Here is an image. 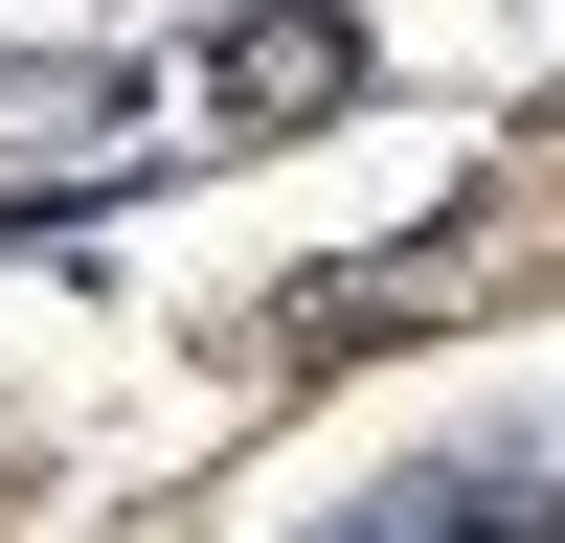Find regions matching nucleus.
<instances>
[{
    "label": "nucleus",
    "mask_w": 565,
    "mask_h": 543,
    "mask_svg": "<svg viewBox=\"0 0 565 543\" xmlns=\"http://www.w3.org/2000/svg\"><path fill=\"white\" fill-rule=\"evenodd\" d=\"M317 543H565V476H543V453H430V476L340 498Z\"/></svg>",
    "instance_id": "2"
},
{
    "label": "nucleus",
    "mask_w": 565,
    "mask_h": 543,
    "mask_svg": "<svg viewBox=\"0 0 565 543\" xmlns=\"http://www.w3.org/2000/svg\"><path fill=\"white\" fill-rule=\"evenodd\" d=\"M565 272V114L498 136V181L430 226V249H362V295H317L295 317V362H340V340H385V317H476V295H543Z\"/></svg>",
    "instance_id": "1"
},
{
    "label": "nucleus",
    "mask_w": 565,
    "mask_h": 543,
    "mask_svg": "<svg viewBox=\"0 0 565 543\" xmlns=\"http://www.w3.org/2000/svg\"><path fill=\"white\" fill-rule=\"evenodd\" d=\"M340 91H362V23H340V0H271L249 45H204V114L226 136H317Z\"/></svg>",
    "instance_id": "3"
}]
</instances>
